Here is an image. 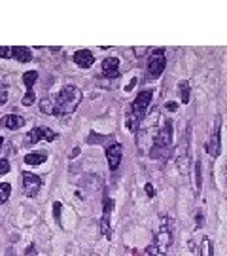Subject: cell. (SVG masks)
I'll return each instance as SVG.
<instances>
[{"mask_svg": "<svg viewBox=\"0 0 227 256\" xmlns=\"http://www.w3.org/2000/svg\"><path fill=\"white\" fill-rule=\"evenodd\" d=\"M72 59H74V63H76L80 69H89V67L95 63V57H93L91 49H78Z\"/></svg>", "mask_w": 227, "mask_h": 256, "instance_id": "obj_13", "label": "cell"}, {"mask_svg": "<svg viewBox=\"0 0 227 256\" xmlns=\"http://www.w3.org/2000/svg\"><path fill=\"white\" fill-rule=\"evenodd\" d=\"M154 245H156L159 251H167L168 247L172 245V226L170 224H167V222L161 224V230L157 233V239Z\"/></svg>", "mask_w": 227, "mask_h": 256, "instance_id": "obj_11", "label": "cell"}, {"mask_svg": "<svg viewBox=\"0 0 227 256\" xmlns=\"http://www.w3.org/2000/svg\"><path fill=\"white\" fill-rule=\"evenodd\" d=\"M104 141V137H100V135H95V133H91L89 137H87V143L89 145H95V143H102Z\"/></svg>", "mask_w": 227, "mask_h": 256, "instance_id": "obj_24", "label": "cell"}, {"mask_svg": "<svg viewBox=\"0 0 227 256\" xmlns=\"http://www.w3.org/2000/svg\"><path fill=\"white\" fill-rule=\"evenodd\" d=\"M51 101H53V116H68L80 107L82 89L68 84L61 87V91L55 97H51Z\"/></svg>", "mask_w": 227, "mask_h": 256, "instance_id": "obj_1", "label": "cell"}, {"mask_svg": "<svg viewBox=\"0 0 227 256\" xmlns=\"http://www.w3.org/2000/svg\"><path fill=\"white\" fill-rule=\"evenodd\" d=\"M21 177H23L25 195H29V197H34V195L40 192V188H42V179H40L38 175H34V173H23Z\"/></svg>", "mask_w": 227, "mask_h": 256, "instance_id": "obj_9", "label": "cell"}, {"mask_svg": "<svg viewBox=\"0 0 227 256\" xmlns=\"http://www.w3.org/2000/svg\"><path fill=\"white\" fill-rule=\"evenodd\" d=\"M190 131H192V125H188V131L184 135V141L180 143V152H178V169L186 175L190 169Z\"/></svg>", "mask_w": 227, "mask_h": 256, "instance_id": "obj_6", "label": "cell"}, {"mask_svg": "<svg viewBox=\"0 0 227 256\" xmlns=\"http://www.w3.org/2000/svg\"><path fill=\"white\" fill-rule=\"evenodd\" d=\"M12 57L19 63H29L32 61V51L25 46H15V48H12Z\"/></svg>", "mask_w": 227, "mask_h": 256, "instance_id": "obj_15", "label": "cell"}, {"mask_svg": "<svg viewBox=\"0 0 227 256\" xmlns=\"http://www.w3.org/2000/svg\"><path fill=\"white\" fill-rule=\"evenodd\" d=\"M34 101H36L34 89H27V93H25V97L21 103H23L25 107H31V105H34Z\"/></svg>", "mask_w": 227, "mask_h": 256, "instance_id": "obj_23", "label": "cell"}, {"mask_svg": "<svg viewBox=\"0 0 227 256\" xmlns=\"http://www.w3.org/2000/svg\"><path fill=\"white\" fill-rule=\"evenodd\" d=\"M10 55H12V48H4V46L0 48V57L2 59H8Z\"/></svg>", "mask_w": 227, "mask_h": 256, "instance_id": "obj_30", "label": "cell"}, {"mask_svg": "<svg viewBox=\"0 0 227 256\" xmlns=\"http://www.w3.org/2000/svg\"><path fill=\"white\" fill-rule=\"evenodd\" d=\"M203 222H204V215L203 211H199V215H195V228H203Z\"/></svg>", "mask_w": 227, "mask_h": 256, "instance_id": "obj_28", "label": "cell"}, {"mask_svg": "<svg viewBox=\"0 0 227 256\" xmlns=\"http://www.w3.org/2000/svg\"><path fill=\"white\" fill-rule=\"evenodd\" d=\"M144 253H146V256H157L159 255V249H157L156 245H148Z\"/></svg>", "mask_w": 227, "mask_h": 256, "instance_id": "obj_26", "label": "cell"}, {"mask_svg": "<svg viewBox=\"0 0 227 256\" xmlns=\"http://www.w3.org/2000/svg\"><path fill=\"white\" fill-rule=\"evenodd\" d=\"M61 209H63V205H61L59 201L53 203V215H55V220H57V222H61Z\"/></svg>", "mask_w": 227, "mask_h": 256, "instance_id": "obj_29", "label": "cell"}, {"mask_svg": "<svg viewBox=\"0 0 227 256\" xmlns=\"http://www.w3.org/2000/svg\"><path fill=\"white\" fill-rule=\"evenodd\" d=\"M57 137L59 135L55 133L53 129H49V127H34L31 133L27 135V143H31V145H36V143H40V141H57Z\"/></svg>", "mask_w": 227, "mask_h": 256, "instance_id": "obj_8", "label": "cell"}, {"mask_svg": "<svg viewBox=\"0 0 227 256\" xmlns=\"http://www.w3.org/2000/svg\"><path fill=\"white\" fill-rule=\"evenodd\" d=\"M40 110L44 114H53V101H51V97H44L40 101Z\"/></svg>", "mask_w": 227, "mask_h": 256, "instance_id": "obj_22", "label": "cell"}, {"mask_svg": "<svg viewBox=\"0 0 227 256\" xmlns=\"http://www.w3.org/2000/svg\"><path fill=\"white\" fill-rule=\"evenodd\" d=\"M2 145H4V139H2V137H0V148H2Z\"/></svg>", "mask_w": 227, "mask_h": 256, "instance_id": "obj_36", "label": "cell"}, {"mask_svg": "<svg viewBox=\"0 0 227 256\" xmlns=\"http://www.w3.org/2000/svg\"><path fill=\"white\" fill-rule=\"evenodd\" d=\"M102 74L106 78H118L120 76V59L118 57H106L102 61Z\"/></svg>", "mask_w": 227, "mask_h": 256, "instance_id": "obj_12", "label": "cell"}, {"mask_svg": "<svg viewBox=\"0 0 227 256\" xmlns=\"http://www.w3.org/2000/svg\"><path fill=\"white\" fill-rule=\"evenodd\" d=\"M193 186H195V192L199 194L201 188H203V175H201V161H193Z\"/></svg>", "mask_w": 227, "mask_h": 256, "instance_id": "obj_16", "label": "cell"}, {"mask_svg": "<svg viewBox=\"0 0 227 256\" xmlns=\"http://www.w3.org/2000/svg\"><path fill=\"white\" fill-rule=\"evenodd\" d=\"M106 159H108V167L110 171H116L120 167L121 163V158H123V146H121L120 143H112L110 146H106Z\"/></svg>", "mask_w": 227, "mask_h": 256, "instance_id": "obj_10", "label": "cell"}, {"mask_svg": "<svg viewBox=\"0 0 227 256\" xmlns=\"http://www.w3.org/2000/svg\"><path fill=\"white\" fill-rule=\"evenodd\" d=\"M6 103H8V89L2 85V87H0V107L6 105Z\"/></svg>", "mask_w": 227, "mask_h": 256, "instance_id": "obj_27", "label": "cell"}, {"mask_svg": "<svg viewBox=\"0 0 227 256\" xmlns=\"http://www.w3.org/2000/svg\"><path fill=\"white\" fill-rule=\"evenodd\" d=\"M78 154H80V148L76 146V148H74V150H72V152H70V158H76Z\"/></svg>", "mask_w": 227, "mask_h": 256, "instance_id": "obj_34", "label": "cell"}, {"mask_svg": "<svg viewBox=\"0 0 227 256\" xmlns=\"http://www.w3.org/2000/svg\"><path fill=\"white\" fill-rule=\"evenodd\" d=\"M152 99H154V91L152 89H144L140 91L136 99L132 101L131 105V110H129V114H127V127L131 129V131H138V127H140V123H142L144 116H146V112L150 109V105H152Z\"/></svg>", "mask_w": 227, "mask_h": 256, "instance_id": "obj_2", "label": "cell"}, {"mask_svg": "<svg viewBox=\"0 0 227 256\" xmlns=\"http://www.w3.org/2000/svg\"><path fill=\"white\" fill-rule=\"evenodd\" d=\"M146 194H148V197H154L156 195V188L152 184H146Z\"/></svg>", "mask_w": 227, "mask_h": 256, "instance_id": "obj_31", "label": "cell"}, {"mask_svg": "<svg viewBox=\"0 0 227 256\" xmlns=\"http://www.w3.org/2000/svg\"><path fill=\"white\" fill-rule=\"evenodd\" d=\"M27 256H36V247H34V245L27 247Z\"/></svg>", "mask_w": 227, "mask_h": 256, "instance_id": "obj_33", "label": "cell"}, {"mask_svg": "<svg viewBox=\"0 0 227 256\" xmlns=\"http://www.w3.org/2000/svg\"><path fill=\"white\" fill-rule=\"evenodd\" d=\"M170 146H172V122L165 120L161 129L154 137V146L150 150V158L154 159H167L170 156Z\"/></svg>", "mask_w": 227, "mask_h": 256, "instance_id": "obj_3", "label": "cell"}, {"mask_svg": "<svg viewBox=\"0 0 227 256\" xmlns=\"http://www.w3.org/2000/svg\"><path fill=\"white\" fill-rule=\"evenodd\" d=\"M132 255H134V256H140V255H142V253H138V251H134V253H132Z\"/></svg>", "mask_w": 227, "mask_h": 256, "instance_id": "obj_35", "label": "cell"}, {"mask_svg": "<svg viewBox=\"0 0 227 256\" xmlns=\"http://www.w3.org/2000/svg\"><path fill=\"white\" fill-rule=\"evenodd\" d=\"M10 194H12V186L8 183H0V205L10 199Z\"/></svg>", "mask_w": 227, "mask_h": 256, "instance_id": "obj_21", "label": "cell"}, {"mask_svg": "<svg viewBox=\"0 0 227 256\" xmlns=\"http://www.w3.org/2000/svg\"><path fill=\"white\" fill-rule=\"evenodd\" d=\"M206 152L210 158H218L222 154V114H218L214 120V129L210 133L208 145H206Z\"/></svg>", "mask_w": 227, "mask_h": 256, "instance_id": "obj_5", "label": "cell"}, {"mask_svg": "<svg viewBox=\"0 0 227 256\" xmlns=\"http://www.w3.org/2000/svg\"><path fill=\"white\" fill-rule=\"evenodd\" d=\"M0 123L6 127V129H19V127H23L25 125V118L23 116H19V114H6V116H2V120Z\"/></svg>", "mask_w": 227, "mask_h": 256, "instance_id": "obj_14", "label": "cell"}, {"mask_svg": "<svg viewBox=\"0 0 227 256\" xmlns=\"http://www.w3.org/2000/svg\"><path fill=\"white\" fill-rule=\"evenodd\" d=\"M165 107H167V110H170V112H174V110L178 109V103H174V101H168Z\"/></svg>", "mask_w": 227, "mask_h": 256, "instance_id": "obj_32", "label": "cell"}, {"mask_svg": "<svg viewBox=\"0 0 227 256\" xmlns=\"http://www.w3.org/2000/svg\"><path fill=\"white\" fill-rule=\"evenodd\" d=\"M212 253H214L212 241H210V237L204 235L203 239H201V256H212Z\"/></svg>", "mask_w": 227, "mask_h": 256, "instance_id": "obj_19", "label": "cell"}, {"mask_svg": "<svg viewBox=\"0 0 227 256\" xmlns=\"http://www.w3.org/2000/svg\"><path fill=\"white\" fill-rule=\"evenodd\" d=\"M36 80H38V73H36V71H29V73L23 74V84L27 89H32V85L36 84Z\"/></svg>", "mask_w": 227, "mask_h": 256, "instance_id": "obj_20", "label": "cell"}, {"mask_svg": "<svg viewBox=\"0 0 227 256\" xmlns=\"http://www.w3.org/2000/svg\"><path fill=\"white\" fill-rule=\"evenodd\" d=\"M8 171H10V161L2 158V159H0V175H6Z\"/></svg>", "mask_w": 227, "mask_h": 256, "instance_id": "obj_25", "label": "cell"}, {"mask_svg": "<svg viewBox=\"0 0 227 256\" xmlns=\"http://www.w3.org/2000/svg\"><path fill=\"white\" fill-rule=\"evenodd\" d=\"M178 93H180V99H182V105H188L190 103V82H180L178 84Z\"/></svg>", "mask_w": 227, "mask_h": 256, "instance_id": "obj_18", "label": "cell"}, {"mask_svg": "<svg viewBox=\"0 0 227 256\" xmlns=\"http://www.w3.org/2000/svg\"><path fill=\"white\" fill-rule=\"evenodd\" d=\"M167 67V57H165V49L157 48L150 57H148V69H146V82H154L157 80Z\"/></svg>", "mask_w": 227, "mask_h": 256, "instance_id": "obj_4", "label": "cell"}, {"mask_svg": "<svg viewBox=\"0 0 227 256\" xmlns=\"http://www.w3.org/2000/svg\"><path fill=\"white\" fill-rule=\"evenodd\" d=\"M46 159H48V152H31V154L25 156V163H29V165H40Z\"/></svg>", "mask_w": 227, "mask_h": 256, "instance_id": "obj_17", "label": "cell"}, {"mask_svg": "<svg viewBox=\"0 0 227 256\" xmlns=\"http://www.w3.org/2000/svg\"><path fill=\"white\" fill-rule=\"evenodd\" d=\"M102 219H100V233L106 237V239H112V226H110V217H112V209H114V201L110 195H104L102 199Z\"/></svg>", "mask_w": 227, "mask_h": 256, "instance_id": "obj_7", "label": "cell"}]
</instances>
